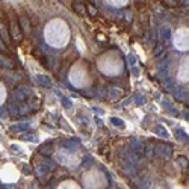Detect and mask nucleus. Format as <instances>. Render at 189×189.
Returning <instances> with one entry per match:
<instances>
[{"mask_svg": "<svg viewBox=\"0 0 189 189\" xmlns=\"http://www.w3.org/2000/svg\"><path fill=\"white\" fill-rule=\"evenodd\" d=\"M86 189H106L108 188V179L102 171L98 170H91L85 174L83 177Z\"/></svg>", "mask_w": 189, "mask_h": 189, "instance_id": "1", "label": "nucleus"}, {"mask_svg": "<svg viewBox=\"0 0 189 189\" xmlns=\"http://www.w3.org/2000/svg\"><path fill=\"white\" fill-rule=\"evenodd\" d=\"M47 41L55 45V47H62L68 41V34L67 27L64 24H55L53 26V34H47Z\"/></svg>", "mask_w": 189, "mask_h": 189, "instance_id": "2", "label": "nucleus"}, {"mask_svg": "<svg viewBox=\"0 0 189 189\" xmlns=\"http://www.w3.org/2000/svg\"><path fill=\"white\" fill-rule=\"evenodd\" d=\"M56 157H58V160H59L62 165H65V166H68V168H76L79 165V162H80L79 156L73 155L68 150H60Z\"/></svg>", "mask_w": 189, "mask_h": 189, "instance_id": "3", "label": "nucleus"}, {"mask_svg": "<svg viewBox=\"0 0 189 189\" xmlns=\"http://www.w3.org/2000/svg\"><path fill=\"white\" fill-rule=\"evenodd\" d=\"M9 36H11L14 41H17V43H21V41H23L24 34L21 32V27H20V24H18L17 21H12V23H11V26H9Z\"/></svg>", "mask_w": 189, "mask_h": 189, "instance_id": "4", "label": "nucleus"}, {"mask_svg": "<svg viewBox=\"0 0 189 189\" xmlns=\"http://www.w3.org/2000/svg\"><path fill=\"white\" fill-rule=\"evenodd\" d=\"M176 44H177V47L179 49H188V34L185 32V30H181L180 34L177 35V38H176Z\"/></svg>", "mask_w": 189, "mask_h": 189, "instance_id": "5", "label": "nucleus"}, {"mask_svg": "<svg viewBox=\"0 0 189 189\" xmlns=\"http://www.w3.org/2000/svg\"><path fill=\"white\" fill-rule=\"evenodd\" d=\"M0 39L3 41V43L9 44L11 43V36H9V27L5 24V23H2L0 21Z\"/></svg>", "mask_w": 189, "mask_h": 189, "instance_id": "6", "label": "nucleus"}, {"mask_svg": "<svg viewBox=\"0 0 189 189\" xmlns=\"http://www.w3.org/2000/svg\"><path fill=\"white\" fill-rule=\"evenodd\" d=\"M181 82H186L188 80V59H183L180 65V74H179Z\"/></svg>", "mask_w": 189, "mask_h": 189, "instance_id": "7", "label": "nucleus"}, {"mask_svg": "<svg viewBox=\"0 0 189 189\" xmlns=\"http://www.w3.org/2000/svg\"><path fill=\"white\" fill-rule=\"evenodd\" d=\"M58 189H80V186H79L76 181H73V180H65V181H62L59 186H58Z\"/></svg>", "mask_w": 189, "mask_h": 189, "instance_id": "8", "label": "nucleus"}, {"mask_svg": "<svg viewBox=\"0 0 189 189\" xmlns=\"http://www.w3.org/2000/svg\"><path fill=\"white\" fill-rule=\"evenodd\" d=\"M20 27H21V32L23 34H29L30 32V23H29V18L27 17H21L20 18Z\"/></svg>", "mask_w": 189, "mask_h": 189, "instance_id": "9", "label": "nucleus"}, {"mask_svg": "<svg viewBox=\"0 0 189 189\" xmlns=\"http://www.w3.org/2000/svg\"><path fill=\"white\" fill-rule=\"evenodd\" d=\"M73 8H74V11L77 12V14H85V5L82 3V2H74L73 3Z\"/></svg>", "mask_w": 189, "mask_h": 189, "instance_id": "10", "label": "nucleus"}, {"mask_svg": "<svg viewBox=\"0 0 189 189\" xmlns=\"http://www.w3.org/2000/svg\"><path fill=\"white\" fill-rule=\"evenodd\" d=\"M52 151H53L52 144H44V145H41V148H39V153H43V155H50Z\"/></svg>", "mask_w": 189, "mask_h": 189, "instance_id": "11", "label": "nucleus"}, {"mask_svg": "<svg viewBox=\"0 0 189 189\" xmlns=\"http://www.w3.org/2000/svg\"><path fill=\"white\" fill-rule=\"evenodd\" d=\"M38 82L41 83V85H44V86H50L52 85V82H50V79L47 77V76H38Z\"/></svg>", "mask_w": 189, "mask_h": 189, "instance_id": "12", "label": "nucleus"}, {"mask_svg": "<svg viewBox=\"0 0 189 189\" xmlns=\"http://www.w3.org/2000/svg\"><path fill=\"white\" fill-rule=\"evenodd\" d=\"M85 8L88 9V12H89L91 17H95V15H97V8H95L94 5H88V6H85Z\"/></svg>", "mask_w": 189, "mask_h": 189, "instance_id": "13", "label": "nucleus"}, {"mask_svg": "<svg viewBox=\"0 0 189 189\" xmlns=\"http://www.w3.org/2000/svg\"><path fill=\"white\" fill-rule=\"evenodd\" d=\"M170 29H168V27H163L162 30H160V36H163V38H165V39H168V38H170Z\"/></svg>", "mask_w": 189, "mask_h": 189, "instance_id": "14", "label": "nucleus"}, {"mask_svg": "<svg viewBox=\"0 0 189 189\" xmlns=\"http://www.w3.org/2000/svg\"><path fill=\"white\" fill-rule=\"evenodd\" d=\"M163 3H165L166 6H170V8H174V6L177 5V0H163Z\"/></svg>", "mask_w": 189, "mask_h": 189, "instance_id": "15", "label": "nucleus"}, {"mask_svg": "<svg viewBox=\"0 0 189 189\" xmlns=\"http://www.w3.org/2000/svg\"><path fill=\"white\" fill-rule=\"evenodd\" d=\"M0 53H8V49H6V45L2 39H0Z\"/></svg>", "mask_w": 189, "mask_h": 189, "instance_id": "16", "label": "nucleus"}, {"mask_svg": "<svg viewBox=\"0 0 189 189\" xmlns=\"http://www.w3.org/2000/svg\"><path fill=\"white\" fill-rule=\"evenodd\" d=\"M5 100V88L0 85V104H2V102Z\"/></svg>", "mask_w": 189, "mask_h": 189, "instance_id": "17", "label": "nucleus"}, {"mask_svg": "<svg viewBox=\"0 0 189 189\" xmlns=\"http://www.w3.org/2000/svg\"><path fill=\"white\" fill-rule=\"evenodd\" d=\"M62 103H64L65 108H70V106H71V102H70L68 98H64V100H62Z\"/></svg>", "mask_w": 189, "mask_h": 189, "instance_id": "18", "label": "nucleus"}, {"mask_svg": "<svg viewBox=\"0 0 189 189\" xmlns=\"http://www.w3.org/2000/svg\"><path fill=\"white\" fill-rule=\"evenodd\" d=\"M112 123H113V124H117V126H121V124H123V123H121L120 120H115V118L112 120Z\"/></svg>", "mask_w": 189, "mask_h": 189, "instance_id": "19", "label": "nucleus"}]
</instances>
